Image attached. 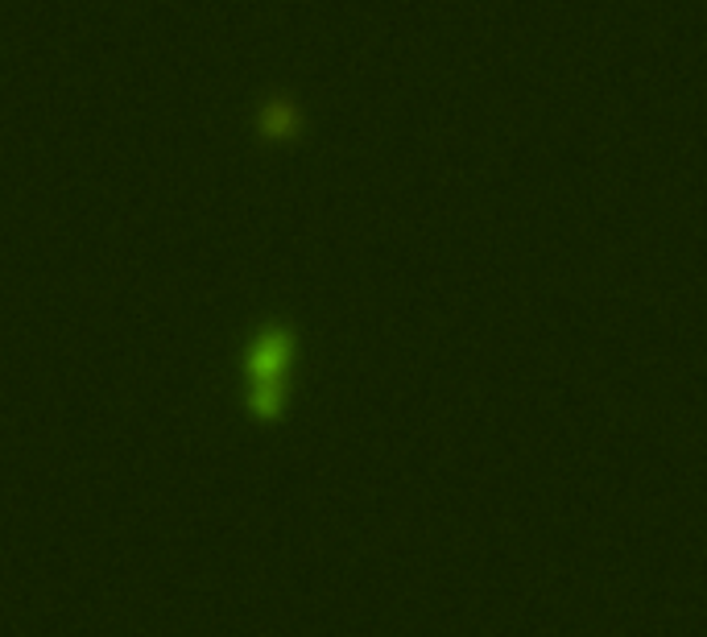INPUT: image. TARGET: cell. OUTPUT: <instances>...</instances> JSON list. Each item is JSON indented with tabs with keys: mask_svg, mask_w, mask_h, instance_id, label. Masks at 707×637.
I'll return each instance as SVG.
<instances>
[{
	"mask_svg": "<svg viewBox=\"0 0 707 637\" xmlns=\"http://www.w3.org/2000/svg\"><path fill=\"white\" fill-rule=\"evenodd\" d=\"M285 336L269 332L257 348H252V360H248V372H252V410L269 418L278 414V390H282V369H285Z\"/></svg>",
	"mask_w": 707,
	"mask_h": 637,
	"instance_id": "6da1fadb",
	"label": "cell"
}]
</instances>
